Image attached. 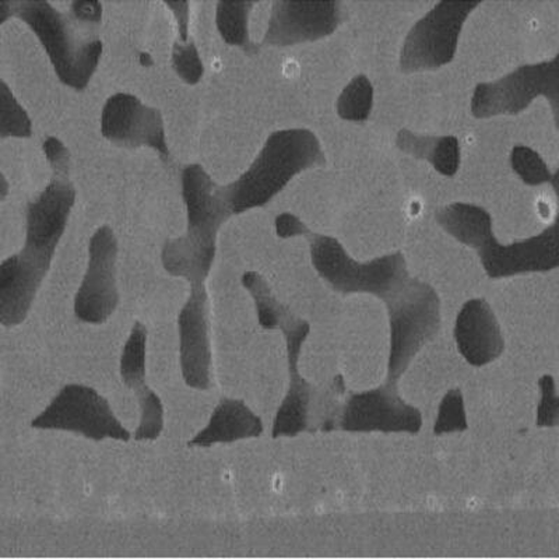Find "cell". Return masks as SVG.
<instances>
[{"mask_svg":"<svg viewBox=\"0 0 559 559\" xmlns=\"http://www.w3.org/2000/svg\"><path fill=\"white\" fill-rule=\"evenodd\" d=\"M324 164V153L317 134L308 129H284L267 138L261 153L241 177L217 188L219 199L231 214L264 207L297 175Z\"/></svg>","mask_w":559,"mask_h":559,"instance_id":"obj_1","label":"cell"},{"mask_svg":"<svg viewBox=\"0 0 559 559\" xmlns=\"http://www.w3.org/2000/svg\"><path fill=\"white\" fill-rule=\"evenodd\" d=\"M182 198L187 233L164 243L163 266L171 276L188 283L206 282L216 258L217 234L233 214L219 199L213 179L199 164L183 169Z\"/></svg>","mask_w":559,"mask_h":559,"instance_id":"obj_2","label":"cell"},{"mask_svg":"<svg viewBox=\"0 0 559 559\" xmlns=\"http://www.w3.org/2000/svg\"><path fill=\"white\" fill-rule=\"evenodd\" d=\"M10 7L12 16L27 24L41 43L64 86L76 92L86 88L102 61V39L49 2H10Z\"/></svg>","mask_w":559,"mask_h":559,"instance_id":"obj_3","label":"cell"},{"mask_svg":"<svg viewBox=\"0 0 559 559\" xmlns=\"http://www.w3.org/2000/svg\"><path fill=\"white\" fill-rule=\"evenodd\" d=\"M302 236L308 238L314 271L334 292L371 294L386 301L407 283L406 261L401 252L358 262L337 239L314 234L307 226L299 234Z\"/></svg>","mask_w":559,"mask_h":559,"instance_id":"obj_4","label":"cell"},{"mask_svg":"<svg viewBox=\"0 0 559 559\" xmlns=\"http://www.w3.org/2000/svg\"><path fill=\"white\" fill-rule=\"evenodd\" d=\"M384 302L391 318L392 332L389 379L396 382L419 348L438 333L441 304L436 289L411 278Z\"/></svg>","mask_w":559,"mask_h":559,"instance_id":"obj_5","label":"cell"},{"mask_svg":"<svg viewBox=\"0 0 559 559\" xmlns=\"http://www.w3.org/2000/svg\"><path fill=\"white\" fill-rule=\"evenodd\" d=\"M480 7L474 2H439L418 20L404 39L403 73L429 72L451 63L468 16Z\"/></svg>","mask_w":559,"mask_h":559,"instance_id":"obj_6","label":"cell"},{"mask_svg":"<svg viewBox=\"0 0 559 559\" xmlns=\"http://www.w3.org/2000/svg\"><path fill=\"white\" fill-rule=\"evenodd\" d=\"M538 97L550 102L554 119L558 122V57L551 61L523 64L496 82L477 84L472 97V114L478 119L518 115Z\"/></svg>","mask_w":559,"mask_h":559,"instance_id":"obj_7","label":"cell"},{"mask_svg":"<svg viewBox=\"0 0 559 559\" xmlns=\"http://www.w3.org/2000/svg\"><path fill=\"white\" fill-rule=\"evenodd\" d=\"M32 427L78 433L93 441L128 442L132 438L102 394L80 383L63 386L48 407L33 419Z\"/></svg>","mask_w":559,"mask_h":559,"instance_id":"obj_8","label":"cell"},{"mask_svg":"<svg viewBox=\"0 0 559 559\" xmlns=\"http://www.w3.org/2000/svg\"><path fill=\"white\" fill-rule=\"evenodd\" d=\"M76 191L67 175L53 174L51 182L26 213V241L17 254L24 262L47 276L59 242L67 231Z\"/></svg>","mask_w":559,"mask_h":559,"instance_id":"obj_9","label":"cell"},{"mask_svg":"<svg viewBox=\"0 0 559 559\" xmlns=\"http://www.w3.org/2000/svg\"><path fill=\"white\" fill-rule=\"evenodd\" d=\"M118 241L111 228L103 226L88 243V262L82 284L74 297V314L79 321L103 324L117 311Z\"/></svg>","mask_w":559,"mask_h":559,"instance_id":"obj_10","label":"cell"},{"mask_svg":"<svg viewBox=\"0 0 559 559\" xmlns=\"http://www.w3.org/2000/svg\"><path fill=\"white\" fill-rule=\"evenodd\" d=\"M473 248L481 259L484 271L491 278L548 272L559 264L557 224L544 229L538 236L508 245L499 242L492 226H488Z\"/></svg>","mask_w":559,"mask_h":559,"instance_id":"obj_11","label":"cell"},{"mask_svg":"<svg viewBox=\"0 0 559 559\" xmlns=\"http://www.w3.org/2000/svg\"><path fill=\"white\" fill-rule=\"evenodd\" d=\"M179 362L185 383L197 391L212 386V338L206 283H191L187 302L178 314Z\"/></svg>","mask_w":559,"mask_h":559,"instance_id":"obj_12","label":"cell"},{"mask_svg":"<svg viewBox=\"0 0 559 559\" xmlns=\"http://www.w3.org/2000/svg\"><path fill=\"white\" fill-rule=\"evenodd\" d=\"M102 133L122 147H148L169 156L166 127L158 109L128 93L114 94L102 112Z\"/></svg>","mask_w":559,"mask_h":559,"instance_id":"obj_13","label":"cell"},{"mask_svg":"<svg viewBox=\"0 0 559 559\" xmlns=\"http://www.w3.org/2000/svg\"><path fill=\"white\" fill-rule=\"evenodd\" d=\"M342 22L337 2H284L272 4L263 44L272 47L318 41L336 32Z\"/></svg>","mask_w":559,"mask_h":559,"instance_id":"obj_14","label":"cell"},{"mask_svg":"<svg viewBox=\"0 0 559 559\" xmlns=\"http://www.w3.org/2000/svg\"><path fill=\"white\" fill-rule=\"evenodd\" d=\"M147 329L143 323L133 324L124 343L119 362L122 381L136 394L140 407V421L134 439L156 441L164 429V407L156 393L146 382Z\"/></svg>","mask_w":559,"mask_h":559,"instance_id":"obj_15","label":"cell"},{"mask_svg":"<svg viewBox=\"0 0 559 559\" xmlns=\"http://www.w3.org/2000/svg\"><path fill=\"white\" fill-rule=\"evenodd\" d=\"M421 416L389 389L354 394L344 412L343 428L348 431L417 432Z\"/></svg>","mask_w":559,"mask_h":559,"instance_id":"obj_16","label":"cell"},{"mask_svg":"<svg viewBox=\"0 0 559 559\" xmlns=\"http://www.w3.org/2000/svg\"><path fill=\"white\" fill-rule=\"evenodd\" d=\"M287 343L289 388L274 418L273 437H296L308 426L309 383L298 372L299 354L309 334V324L293 314L277 328Z\"/></svg>","mask_w":559,"mask_h":559,"instance_id":"obj_17","label":"cell"},{"mask_svg":"<svg viewBox=\"0 0 559 559\" xmlns=\"http://www.w3.org/2000/svg\"><path fill=\"white\" fill-rule=\"evenodd\" d=\"M454 338L462 356L476 367L487 366L501 356L506 344L496 314L480 298L462 307L454 324Z\"/></svg>","mask_w":559,"mask_h":559,"instance_id":"obj_18","label":"cell"},{"mask_svg":"<svg viewBox=\"0 0 559 559\" xmlns=\"http://www.w3.org/2000/svg\"><path fill=\"white\" fill-rule=\"evenodd\" d=\"M45 276L12 254L0 264V322L16 328L26 321Z\"/></svg>","mask_w":559,"mask_h":559,"instance_id":"obj_19","label":"cell"},{"mask_svg":"<svg viewBox=\"0 0 559 559\" xmlns=\"http://www.w3.org/2000/svg\"><path fill=\"white\" fill-rule=\"evenodd\" d=\"M263 432L261 418L242 401L224 397L210 417L207 426L189 441V447L210 448L258 438Z\"/></svg>","mask_w":559,"mask_h":559,"instance_id":"obj_20","label":"cell"},{"mask_svg":"<svg viewBox=\"0 0 559 559\" xmlns=\"http://www.w3.org/2000/svg\"><path fill=\"white\" fill-rule=\"evenodd\" d=\"M396 144L402 152L427 159L443 177H453L461 167V143L454 136H424L403 129Z\"/></svg>","mask_w":559,"mask_h":559,"instance_id":"obj_21","label":"cell"},{"mask_svg":"<svg viewBox=\"0 0 559 559\" xmlns=\"http://www.w3.org/2000/svg\"><path fill=\"white\" fill-rule=\"evenodd\" d=\"M253 7L252 2L217 3L216 24L224 43L247 52L258 51L249 37V16Z\"/></svg>","mask_w":559,"mask_h":559,"instance_id":"obj_22","label":"cell"},{"mask_svg":"<svg viewBox=\"0 0 559 559\" xmlns=\"http://www.w3.org/2000/svg\"><path fill=\"white\" fill-rule=\"evenodd\" d=\"M373 107V87L364 74H359L344 87L338 96L336 108L343 121L362 123L371 115Z\"/></svg>","mask_w":559,"mask_h":559,"instance_id":"obj_23","label":"cell"},{"mask_svg":"<svg viewBox=\"0 0 559 559\" xmlns=\"http://www.w3.org/2000/svg\"><path fill=\"white\" fill-rule=\"evenodd\" d=\"M0 99H2V109H0V138L24 139L32 136L33 127L28 115L24 111L22 105L14 98L8 84H0Z\"/></svg>","mask_w":559,"mask_h":559,"instance_id":"obj_24","label":"cell"},{"mask_svg":"<svg viewBox=\"0 0 559 559\" xmlns=\"http://www.w3.org/2000/svg\"><path fill=\"white\" fill-rule=\"evenodd\" d=\"M511 166L518 177L531 187L556 181V175L550 171L540 154L526 146H516L511 153Z\"/></svg>","mask_w":559,"mask_h":559,"instance_id":"obj_25","label":"cell"},{"mask_svg":"<svg viewBox=\"0 0 559 559\" xmlns=\"http://www.w3.org/2000/svg\"><path fill=\"white\" fill-rule=\"evenodd\" d=\"M173 68L175 73L188 84L201 82L204 73L201 55L194 44L177 43L173 48Z\"/></svg>","mask_w":559,"mask_h":559,"instance_id":"obj_26","label":"cell"},{"mask_svg":"<svg viewBox=\"0 0 559 559\" xmlns=\"http://www.w3.org/2000/svg\"><path fill=\"white\" fill-rule=\"evenodd\" d=\"M462 428H466L462 397L457 392H452L448 394L441 411H439L436 431L438 433L452 432Z\"/></svg>","mask_w":559,"mask_h":559,"instance_id":"obj_27","label":"cell"},{"mask_svg":"<svg viewBox=\"0 0 559 559\" xmlns=\"http://www.w3.org/2000/svg\"><path fill=\"white\" fill-rule=\"evenodd\" d=\"M44 153L51 164L53 174L69 177L70 157L68 148L58 139L48 138L44 142Z\"/></svg>","mask_w":559,"mask_h":559,"instance_id":"obj_28","label":"cell"},{"mask_svg":"<svg viewBox=\"0 0 559 559\" xmlns=\"http://www.w3.org/2000/svg\"><path fill=\"white\" fill-rule=\"evenodd\" d=\"M70 16L84 26H98L103 20V4L99 2H73L70 4Z\"/></svg>","mask_w":559,"mask_h":559,"instance_id":"obj_29","label":"cell"},{"mask_svg":"<svg viewBox=\"0 0 559 559\" xmlns=\"http://www.w3.org/2000/svg\"><path fill=\"white\" fill-rule=\"evenodd\" d=\"M304 226L306 224L293 214L284 213L276 218V231L280 238L299 237Z\"/></svg>","mask_w":559,"mask_h":559,"instance_id":"obj_30","label":"cell"},{"mask_svg":"<svg viewBox=\"0 0 559 559\" xmlns=\"http://www.w3.org/2000/svg\"><path fill=\"white\" fill-rule=\"evenodd\" d=\"M166 7L173 10L174 16L177 19L179 28V41L187 43L189 33V3H166Z\"/></svg>","mask_w":559,"mask_h":559,"instance_id":"obj_31","label":"cell"},{"mask_svg":"<svg viewBox=\"0 0 559 559\" xmlns=\"http://www.w3.org/2000/svg\"><path fill=\"white\" fill-rule=\"evenodd\" d=\"M9 17H12V7H10V2L0 3V24L7 22Z\"/></svg>","mask_w":559,"mask_h":559,"instance_id":"obj_32","label":"cell"}]
</instances>
